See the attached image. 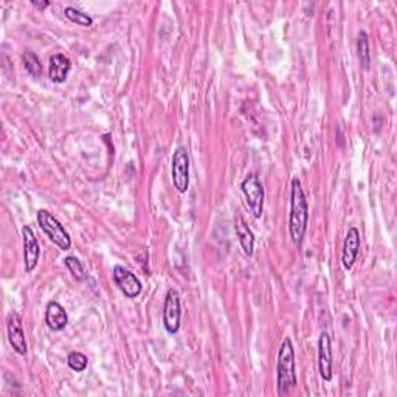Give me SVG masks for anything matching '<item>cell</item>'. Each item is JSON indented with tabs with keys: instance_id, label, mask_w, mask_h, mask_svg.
I'll list each match as a JSON object with an SVG mask.
<instances>
[{
	"instance_id": "cell-2",
	"label": "cell",
	"mask_w": 397,
	"mask_h": 397,
	"mask_svg": "<svg viewBox=\"0 0 397 397\" xmlns=\"http://www.w3.org/2000/svg\"><path fill=\"white\" fill-rule=\"evenodd\" d=\"M298 383L297 377V367H295V349L292 340L285 337L281 348L278 353V363H276V387L278 394L285 396L292 388H295Z\"/></svg>"
},
{
	"instance_id": "cell-8",
	"label": "cell",
	"mask_w": 397,
	"mask_h": 397,
	"mask_svg": "<svg viewBox=\"0 0 397 397\" xmlns=\"http://www.w3.org/2000/svg\"><path fill=\"white\" fill-rule=\"evenodd\" d=\"M6 332H8V342L17 354H27V340H25V332L22 328V317L17 312H11L6 320Z\"/></svg>"
},
{
	"instance_id": "cell-20",
	"label": "cell",
	"mask_w": 397,
	"mask_h": 397,
	"mask_svg": "<svg viewBox=\"0 0 397 397\" xmlns=\"http://www.w3.org/2000/svg\"><path fill=\"white\" fill-rule=\"evenodd\" d=\"M33 3L35 6H37V8H41V10H44V8H47V6L50 5V2H36V0H33Z\"/></svg>"
},
{
	"instance_id": "cell-4",
	"label": "cell",
	"mask_w": 397,
	"mask_h": 397,
	"mask_svg": "<svg viewBox=\"0 0 397 397\" xmlns=\"http://www.w3.org/2000/svg\"><path fill=\"white\" fill-rule=\"evenodd\" d=\"M37 222H39V227L42 229V231L50 238L51 242L56 244L61 250H70L71 239L69 236V233L66 231V229H64L60 220L53 216V214L47 210H39Z\"/></svg>"
},
{
	"instance_id": "cell-18",
	"label": "cell",
	"mask_w": 397,
	"mask_h": 397,
	"mask_svg": "<svg viewBox=\"0 0 397 397\" xmlns=\"http://www.w3.org/2000/svg\"><path fill=\"white\" fill-rule=\"evenodd\" d=\"M67 364L70 369H73L75 373H82V371H86L87 364H89V359L87 355H84L82 353H70L67 357Z\"/></svg>"
},
{
	"instance_id": "cell-13",
	"label": "cell",
	"mask_w": 397,
	"mask_h": 397,
	"mask_svg": "<svg viewBox=\"0 0 397 397\" xmlns=\"http://www.w3.org/2000/svg\"><path fill=\"white\" fill-rule=\"evenodd\" d=\"M45 323H47V326L51 330H62L69 323V315L66 309H64L60 303L51 301L47 306V310H45Z\"/></svg>"
},
{
	"instance_id": "cell-14",
	"label": "cell",
	"mask_w": 397,
	"mask_h": 397,
	"mask_svg": "<svg viewBox=\"0 0 397 397\" xmlns=\"http://www.w3.org/2000/svg\"><path fill=\"white\" fill-rule=\"evenodd\" d=\"M69 71H70V61L67 56L56 53L50 58L48 78L55 84H62L64 81H66Z\"/></svg>"
},
{
	"instance_id": "cell-7",
	"label": "cell",
	"mask_w": 397,
	"mask_h": 397,
	"mask_svg": "<svg viewBox=\"0 0 397 397\" xmlns=\"http://www.w3.org/2000/svg\"><path fill=\"white\" fill-rule=\"evenodd\" d=\"M112 275H114V281L116 284V288L125 294V297L136 298L141 294L143 285L140 283V279L136 278L131 270L125 269L123 265H115Z\"/></svg>"
},
{
	"instance_id": "cell-17",
	"label": "cell",
	"mask_w": 397,
	"mask_h": 397,
	"mask_svg": "<svg viewBox=\"0 0 397 397\" xmlns=\"http://www.w3.org/2000/svg\"><path fill=\"white\" fill-rule=\"evenodd\" d=\"M22 60H24V67L27 69L30 75L39 76L42 73V64H41V61H39V58L33 53V51H25Z\"/></svg>"
},
{
	"instance_id": "cell-1",
	"label": "cell",
	"mask_w": 397,
	"mask_h": 397,
	"mask_svg": "<svg viewBox=\"0 0 397 397\" xmlns=\"http://www.w3.org/2000/svg\"><path fill=\"white\" fill-rule=\"evenodd\" d=\"M309 222V206L306 200L301 182L297 177L292 179V194H290V218H289V231L290 238L295 244H301L303 238L308 230Z\"/></svg>"
},
{
	"instance_id": "cell-3",
	"label": "cell",
	"mask_w": 397,
	"mask_h": 397,
	"mask_svg": "<svg viewBox=\"0 0 397 397\" xmlns=\"http://www.w3.org/2000/svg\"><path fill=\"white\" fill-rule=\"evenodd\" d=\"M240 190H242V194L245 197V204L249 206L250 213L253 214V218L259 219L263 216V211H264V197H265V193H264V186L261 184V180H259L258 174L252 173L247 175L244 179L242 185H240Z\"/></svg>"
},
{
	"instance_id": "cell-16",
	"label": "cell",
	"mask_w": 397,
	"mask_h": 397,
	"mask_svg": "<svg viewBox=\"0 0 397 397\" xmlns=\"http://www.w3.org/2000/svg\"><path fill=\"white\" fill-rule=\"evenodd\" d=\"M357 50H359V58L360 64L364 70H369V62H371V53H369V41L368 35L364 31H360L359 39H357Z\"/></svg>"
},
{
	"instance_id": "cell-5",
	"label": "cell",
	"mask_w": 397,
	"mask_h": 397,
	"mask_svg": "<svg viewBox=\"0 0 397 397\" xmlns=\"http://www.w3.org/2000/svg\"><path fill=\"white\" fill-rule=\"evenodd\" d=\"M171 175L174 188L180 194H184L190 188V155H188L186 148L180 146L174 151Z\"/></svg>"
},
{
	"instance_id": "cell-19",
	"label": "cell",
	"mask_w": 397,
	"mask_h": 397,
	"mask_svg": "<svg viewBox=\"0 0 397 397\" xmlns=\"http://www.w3.org/2000/svg\"><path fill=\"white\" fill-rule=\"evenodd\" d=\"M64 264H66L67 269L70 270L71 275H73L75 279L78 281H82L84 278H86V272H84V265L80 261V259L75 258V256H67L64 259Z\"/></svg>"
},
{
	"instance_id": "cell-12",
	"label": "cell",
	"mask_w": 397,
	"mask_h": 397,
	"mask_svg": "<svg viewBox=\"0 0 397 397\" xmlns=\"http://www.w3.org/2000/svg\"><path fill=\"white\" fill-rule=\"evenodd\" d=\"M234 229H236V234L240 244V249L245 253L247 256H252L255 252V234L250 230L249 224L245 222V219L236 214V220H234Z\"/></svg>"
},
{
	"instance_id": "cell-9",
	"label": "cell",
	"mask_w": 397,
	"mask_h": 397,
	"mask_svg": "<svg viewBox=\"0 0 397 397\" xmlns=\"http://www.w3.org/2000/svg\"><path fill=\"white\" fill-rule=\"evenodd\" d=\"M318 369H320V376L323 380L329 382L332 379L334 359H332L330 337L328 332H321L320 338H318Z\"/></svg>"
},
{
	"instance_id": "cell-11",
	"label": "cell",
	"mask_w": 397,
	"mask_h": 397,
	"mask_svg": "<svg viewBox=\"0 0 397 397\" xmlns=\"http://www.w3.org/2000/svg\"><path fill=\"white\" fill-rule=\"evenodd\" d=\"M360 250V233L355 227H351L348 230L346 238H344L343 244V255H342V264L346 270H351L354 267L357 256H359Z\"/></svg>"
},
{
	"instance_id": "cell-10",
	"label": "cell",
	"mask_w": 397,
	"mask_h": 397,
	"mask_svg": "<svg viewBox=\"0 0 397 397\" xmlns=\"http://www.w3.org/2000/svg\"><path fill=\"white\" fill-rule=\"evenodd\" d=\"M22 238H24V265L25 272L31 273L37 265L39 256H41V249H39V242L35 231L30 227H24L22 229Z\"/></svg>"
},
{
	"instance_id": "cell-6",
	"label": "cell",
	"mask_w": 397,
	"mask_h": 397,
	"mask_svg": "<svg viewBox=\"0 0 397 397\" xmlns=\"http://www.w3.org/2000/svg\"><path fill=\"white\" fill-rule=\"evenodd\" d=\"M180 295L175 289H169L164 306V326L168 334H177L180 329Z\"/></svg>"
},
{
	"instance_id": "cell-15",
	"label": "cell",
	"mask_w": 397,
	"mask_h": 397,
	"mask_svg": "<svg viewBox=\"0 0 397 397\" xmlns=\"http://www.w3.org/2000/svg\"><path fill=\"white\" fill-rule=\"evenodd\" d=\"M64 15H66L69 21L81 25V27H92L94 24V19L90 17L87 12L78 10L75 6H67V8L64 10Z\"/></svg>"
}]
</instances>
